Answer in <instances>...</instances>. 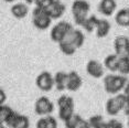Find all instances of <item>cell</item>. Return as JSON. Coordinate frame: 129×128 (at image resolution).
<instances>
[{"label": "cell", "mask_w": 129, "mask_h": 128, "mask_svg": "<svg viewBox=\"0 0 129 128\" xmlns=\"http://www.w3.org/2000/svg\"><path fill=\"white\" fill-rule=\"evenodd\" d=\"M83 120L84 119L78 114H74L69 120H66L64 123V125H65V128H78V126H80Z\"/></svg>", "instance_id": "4316f807"}, {"label": "cell", "mask_w": 129, "mask_h": 128, "mask_svg": "<svg viewBox=\"0 0 129 128\" xmlns=\"http://www.w3.org/2000/svg\"><path fill=\"white\" fill-rule=\"evenodd\" d=\"M11 13L13 14V17H16L17 19H23L28 16L29 13V7L25 4H16L11 7Z\"/></svg>", "instance_id": "d6986e66"}, {"label": "cell", "mask_w": 129, "mask_h": 128, "mask_svg": "<svg viewBox=\"0 0 129 128\" xmlns=\"http://www.w3.org/2000/svg\"><path fill=\"white\" fill-rule=\"evenodd\" d=\"M118 63H119V56L116 53L109 54L105 57L104 60V66L110 72H116L118 69Z\"/></svg>", "instance_id": "44dd1931"}, {"label": "cell", "mask_w": 129, "mask_h": 128, "mask_svg": "<svg viewBox=\"0 0 129 128\" xmlns=\"http://www.w3.org/2000/svg\"><path fill=\"white\" fill-rule=\"evenodd\" d=\"M88 123L92 128H104L106 121L104 120V117L102 115H94L92 117H89Z\"/></svg>", "instance_id": "d4e9b609"}, {"label": "cell", "mask_w": 129, "mask_h": 128, "mask_svg": "<svg viewBox=\"0 0 129 128\" xmlns=\"http://www.w3.org/2000/svg\"><path fill=\"white\" fill-rule=\"evenodd\" d=\"M58 118L65 123L75 114V102L71 96L62 95L57 100Z\"/></svg>", "instance_id": "7a4b0ae2"}, {"label": "cell", "mask_w": 129, "mask_h": 128, "mask_svg": "<svg viewBox=\"0 0 129 128\" xmlns=\"http://www.w3.org/2000/svg\"><path fill=\"white\" fill-rule=\"evenodd\" d=\"M111 29V25L108 20L106 19H99L97 28H96V36L97 38H105L108 36Z\"/></svg>", "instance_id": "ffe728a7"}, {"label": "cell", "mask_w": 129, "mask_h": 128, "mask_svg": "<svg viewBox=\"0 0 129 128\" xmlns=\"http://www.w3.org/2000/svg\"><path fill=\"white\" fill-rule=\"evenodd\" d=\"M4 1H6V2H13V1H16V0H4Z\"/></svg>", "instance_id": "e575fe53"}, {"label": "cell", "mask_w": 129, "mask_h": 128, "mask_svg": "<svg viewBox=\"0 0 129 128\" xmlns=\"http://www.w3.org/2000/svg\"><path fill=\"white\" fill-rule=\"evenodd\" d=\"M55 0H37L36 1V6L39 8H43V9H45V8H48L49 6H51Z\"/></svg>", "instance_id": "f1b7e54d"}, {"label": "cell", "mask_w": 129, "mask_h": 128, "mask_svg": "<svg viewBox=\"0 0 129 128\" xmlns=\"http://www.w3.org/2000/svg\"><path fill=\"white\" fill-rule=\"evenodd\" d=\"M73 29L74 28H73V25L70 22L60 21L51 29L50 36H51L52 41L60 43V42L64 41V40H66L67 37L70 36V33L73 31Z\"/></svg>", "instance_id": "5b68a950"}, {"label": "cell", "mask_w": 129, "mask_h": 128, "mask_svg": "<svg viewBox=\"0 0 129 128\" xmlns=\"http://www.w3.org/2000/svg\"><path fill=\"white\" fill-rule=\"evenodd\" d=\"M90 9L89 4L86 0H75L72 5V13L74 21L77 25H83L85 20L88 18V11Z\"/></svg>", "instance_id": "3957f363"}, {"label": "cell", "mask_w": 129, "mask_h": 128, "mask_svg": "<svg viewBox=\"0 0 129 128\" xmlns=\"http://www.w3.org/2000/svg\"><path fill=\"white\" fill-rule=\"evenodd\" d=\"M86 72L94 78H101L104 75V65L97 60H90L86 64Z\"/></svg>", "instance_id": "30bf717a"}, {"label": "cell", "mask_w": 129, "mask_h": 128, "mask_svg": "<svg viewBox=\"0 0 129 128\" xmlns=\"http://www.w3.org/2000/svg\"><path fill=\"white\" fill-rule=\"evenodd\" d=\"M36 84L38 88L41 89L43 92H50L52 89V87L54 85V76L50 72H42L37 76L36 78Z\"/></svg>", "instance_id": "ba28073f"}, {"label": "cell", "mask_w": 129, "mask_h": 128, "mask_svg": "<svg viewBox=\"0 0 129 128\" xmlns=\"http://www.w3.org/2000/svg\"><path fill=\"white\" fill-rule=\"evenodd\" d=\"M37 0H25V2H27L28 5H32V4H36Z\"/></svg>", "instance_id": "836d02e7"}, {"label": "cell", "mask_w": 129, "mask_h": 128, "mask_svg": "<svg viewBox=\"0 0 129 128\" xmlns=\"http://www.w3.org/2000/svg\"><path fill=\"white\" fill-rule=\"evenodd\" d=\"M104 128H124V125H122L121 121H119L118 119H109L105 123Z\"/></svg>", "instance_id": "83f0119b"}, {"label": "cell", "mask_w": 129, "mask_h": 128, "mask_svg": "<svg viewBox=\"0 0 129 128\" xmlns=\"http://www.w3.org/2000/svg\"><path fill=\"white\" fill-rule=\"evenodd\" d=\"M83 81L80 74L75 71L69 72V76H67V83H66V89L70 92H76L82 87Z\"/></svg>", "instance_id": "8fae6325"}, {"label": "cell", "mask_w": 129, "mask_h": 128, "mask_svg": "<svg viewBox=\"0 0 129 128\" xmlns=\"http://www.w3.org/2000/svg\"><path fill=\"white\" fill-rule=\"evenodd\" d=\"M115 21L120 27H129V8H122L115 16Z\"/></svg>", "instance_id": "e0dca14e"}, {"label": "cell", "mask_w": 129, "mask_h": 128, "mask_svg": "<svg viewBox=\"0 0 129 128\" xmlns=\"http://www.w3.org/2000/svg\"><path fill=\"white\" fill-rule=\"evenodd\" d=\"M16 112L8 105H0V121L1 124L7 125L10 121V119L13 117Z\"/></svg>", "instance_id": "7402d4cb"}, {"label": "cell", "mask_w": 129, "mask_h": 128, "mask_svg": "<svg viewBox=\"0 0 129 128\" xmlns=\"http://www.w3.org/2000/svg\"><path fill=\"white\" fill-rule=\"evenodd\" d=\"M52 22V18L49 16L45 9L36 7L32 10V23L39 30H46Z\"/></svg>", "instance_id": "8992f818"}, {"label": "cell", "mask_w": 129, "mask_h": 128, "mask_svg": "<svg viewBox=\"0 0 129 128\" xmlns=\"http://www.w3.org/2000/svg\"><path fill=\"white\" fill-rule=\"evenodd\" d=\"M58 48L62 51V53L65 55H73L76 52V50H77L75 48V45L71 41H69V40H64V41L60 42L58 43Z\"/></svg>", "instance_id": "603a6c76"}, {"label": "cell", "mask_w": 129, "mask_h": 128, "mask_svg": "<svg viewBox=\"0 0 129 128\" xmlns=\"http://www.w3.org/2000/svg\"><path fill=\"white\" fill-rule=\"evenodd\" d=\"M0 95H1V100H0V105H4V102L6 101V94L4 93V89H0Z\"/></svg>", "instance_id": "1f68e13d"}, {"label": "cell", "mask_w": 129, "mask_h": 128, "mask_svg": "<svg viewBox=\"0 0 129 128\" xmlns=\"http://www.w3.org/2000/svg\"><path fill=\"white\" fill-rule=\"evenodd\" d=\"M124 110H125V114L129 117V101L127 102V105H126V107H125V109H124Z\"/></svg>", "instance_id": "d6a6232c"}, {"label": "cell", "mask_w": 129, "mask_h": 128, "mask_svg": "<svg viewBox=\"0 0 129 128\" xmlns=\"http://www.w3.org/2000/svg\"><path fill=\"white\" fill-rule=\"evenodd\" d=\"M0 128H7V127L5 126V124H1V125H0Z\"/></svg>", "instance_id": "d590c367"}, {"label": "cell", "mask_w": 129, "mask_h": 128, "mask_svg": "<svg viewBox=\"0 0 129 128\" xmlns=\"http://www.w3.org/2000/svg\"><path fill=\"white\" fill-rule=\"evenodd\" d=\"M98 21H99V19L97 18V17L94 16V14H92V16H89L88 18L85 20L84 24L82 25V27L84 28V30L86 32H93L96 28H97Z\"/></svg>", "instance_id": "cb8c5ba5"}, {"label": "cell", "mask_w": 129, "mask_h": 128, "mask_svg": "<svg viewBox=\"0 0 129 128\" xmlns=\"http://www.w3.org/2000/svg\"><path fill=\"white\" fill-rule=\"evenodd\" d=\"M127 102H128V100L124 93H122V94L119 93V94H117L116 96H114V97L108 98L106 102V106H105L106 113L110 116L118 115L120 110L125 109L126 105H127Z\"/></svg>", "instance_id": "277c9868"}, {"label": "cell", "mask_w": 129, "mask_h": 128, "mask_svg": "<svg viewBox=\"0 0 129 128\" xmlns=\"http://www.w3.org/2000/svg\"><path fill=\"white\" fill-rule=\"evenodd\" d=\"M37 128H57V121L52 115L43 116L36 124Z\"/></svg>", "instance_id": "ac0fdd59"}, {"label": "cell", "mask_w": 129, "mask_h": 128, "mask_svg": "<svg viewBox=\"0 0 129 128\" xmlns=\"http://www.w3.org/2000/svg\"><path fill=\"white\" fill-rule=\"evenodd\" d=\"M78 128H92V127H90L88 120H85V119H84V120L81 123L80 126H78Z\"/></svg>", "instance_id": "f546056e"}, {"label": "cell", "mask_w": 129, "mask_h": 128, "mask_svg": "<svg viewBox=\"0 0 129 128\" xmlns=\"http://www.w3.org/2000/svg\"><path fill=\"white\" fill-rule=\"evenodd\" d=\"M128 81L125 75H116V74H108L104 78V87L105 91L108 94L117 95L121 89L125 88Z\"/></svg>", "instance_id": "6da1fadb"}, {"label": "cell", "mask_w": 129, "mask_h": 128, "mask_svg": "<svg viewBox=\"0 0 129 128\" xmlns=\"http://www.w3.org/2000/svg\"><path fill=\"white\" fill-rule=\"evenodd\" d=\"M120 75H127L129 74V57H119L118 69Z\"/></svg>", "instance_id": "484cf974"}, {"label": "cell", "mask_w": 129, "mask_h": 128, "mask_svg": "<svg viewBox=\"0 0 129 128\" xmlns=\"http://www.w3.org/2000/svg\"><path fill=\"white\" fill-rule=\"evenodd\" d=\"M115 53L119 57H129V38L125 36H118L114 40Z\"/></svg>", "instance_id": "9c48e42d"}, {"label": "cell", "mask_w": 129, "mask_h": 128, "mask_svg": "<svg viewBox=\"0 0 129 128\" xmlns=\"http://www.w3.org/2000/svg\"><path fill=\"white\" fill-rule=\"evenodd\" d=\"M7 126L10 128H29L30 127V120H29L28 116L19 114V113L16 112V114L10 119Z\"/></svg>", "instance_id": "7c38bea8"}, {"label": "cell", "mask_w": 129, "mask_h": 128, "mask_svg": "<svg viewBox=\"0 0 129 128\" xmlns=\"http://www.w3.org/2000/svg\"><path fill=\"white\" fill-rule=\"evenodd\" d=\"M117 4L115 0H101L98 5V11L104 16H111L115 12Z\"/></svg>", "instance_id": "5bb4252c"}, {"label": "cell", "mask_w": 129, "mask_h": 128, "mask_svg": "<svg viewBox=\"0 0 129 128\" xmlns=\"http://www.w3.org/2000/svg\"><path fill=\"white\" fill-rule=\"evenodd\" d=\"M124 94L126 95L127 100L129 101V82L127 83V85H126V86H125V88H124Z\"/></svg>", "instance_id": "4dcf8cb0"}, {"label": "cell", "mask_w": 129, "mask_h": 128, "mask_svg": "<svg viewBox=\"0 0 129 128\" xmlns=\"http://www.w3.org/2000/svg\"><path fill=\"white\" fill-rule=\"evenodd\" d=\"M45 10L52 19H58L65 12V5L61 0H55L51 6L45 8Z\"/></svg>", "instance_id": "4fadbf2b"}, {"label": "cell", "mask_w": 129, "mask_h": 128, "mask_svg": "<svg viewBox=\"0 0 129 128\" xmlns=\"http://www.w3.org/2000/svg\"><path fill=\"white\" fill-rule=\"evenodd\" d=\"M66 40L71 41L73 44L75 45L76 49H80L84 44L85 36H84V33L81 30H78V29H73V31L70 33V36L67 37Z\"/></svg>", "instance_id": "9a60e30c"}, {"label": "cell", "mask_w": 129, "mask_h": 128, "mask_svg": "<svg viewBox=\"0 0 129 128\" xmlns=\"http://www.w3.org/2000/svg\"><path fill=\"white\" fill-rule=\"evenodd\" d=\"M67 76L69 73H65L63 71H58L54 75V85L57 91L62 92L66 89V83H67Z\"/></svg>", "instance_id": "2e32d148"}, {"label": "cell", "mask_w": 129, "mask_h": 128, "mask_svg": "<svg viewBox=\"0 0 129 128\" xmlns=\"http://www.w3.org/2000/svg\"><path fill=\"white\" fill-rule=\"evenodd\" d=\"M54 104L45 96H41L34 103V112L39 116H49L53 113Z\"/></svg>", "instance_id": "52a82bcc"}]
</instances>
